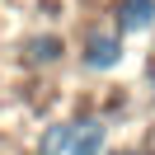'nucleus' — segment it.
I'll return each instance as SVG.
<instances>
[{
	"label": "nucleus",
	"mask_w": 155,
	"mask_h": 155,
	"mask_svg": "<svg viewBox=\"0 0 155 155\" xmlns=\"http://www.w3.org/2000/svg\"><path fill=\"white\" fill-rule=\"evenodd\" d=\"M122 57H127V47H122V33H117V28H89L85 42H80V66L94 71V75L117 71Z\"/></svg>",
	"instance_id": "obj_1"
},
{
	"label": "nucleus",
	"mask_w": 155,
	"mask_h": 155,
	"mask_svg": "<svg viewBox=\"0 0 155 155\" xmlns=\"http://www.w3.org/2000/svg\"><path fill=\"white\" fill-rule=\"evenodd\" d=\"M117 155H155V150H117Z\"/></svg>",
	"instance_id": "obj_6"
},
{
	"label": "nucleus",
	"mask_w": 155,
	"mask_h": 155,
	"mask_svg": "<svg viewBox=\"0 0 155 155\" xmlns=\"http://www.w3.org/2000/svg\"><path fill=\"white\" fill-rule=\"evenodd\" d=\"M66 57V42H61V33H33V38H24V61L38 71L57 66V61Z\"/></svg>",
	"instance_id": "obj_4"
},
{
	"label": "nucleus",
	"mask_w": 155,
	"mask_h": 155,
	"mask_svg": "<svg viewBox=\"0 0 155 155\" xmlns=\"http://www.w3.org/2000/svg\"><path fill=\"white\" fill-rule=\"evenodd\" d=\"M113 28L122 33H150L155 28V0H113Z\"/></svg>",
	"instance_id": "obj_2"
},
{
	"label": "nucleus",
	"mask_w": 155,
	"mask_h": 155,
	"mask_svg": "<svg viewBox=\"0 0 155 155\" xmlns=\"http://www.w3.org/2000/svg\"><path fill=\"white\" fill-rule=\"evenodd\" d=\"M104 146H108V122L104 117H80L66 155H104Z\"/></svg>",
	"instance_id": "obj_3"
},
{
	"label": "nucleus",
	"mask_w": 155,
	"mask_h": 155,
	"mask_svg": "<svg viewBox=\"0 0 155 155\" xmlns=\"http://www.w3.org/2000/svg\"><path fill=\"white\" fill-rule=\"evenodd\" d=\"M71 132H75V122H52L47 132H42V155H66L71 150Z\"/></svg>",
	"instance_id": "obj_5"
}]
</instances>
